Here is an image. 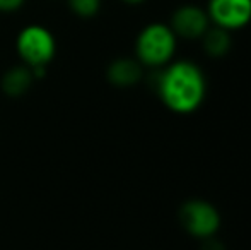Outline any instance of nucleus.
Masks as SVG:
<instances>
[{
    "instance_id": "1a4fd4ad",
    "label": "nucleus",
    "mask_w": 251,
    "mask_h": 250,
    "mask_svg": "<svg viewBox=\"0 0 251 250\" xmlns=\"http://www.w3.org/2000/svg\"><path fill=\"white\" fill-rule=\"evenodd\" d=\"M203 40V50L208 57H214V58H219V57H224L229 50H231V33L222 28H208L207 33L201 36Z\"/></svg>"
},
{
    "instance_id": "f8f14e48",
    "label": "nucleus",
    "mask_w": 251,
    "mask_h": 250,
    "mask_svg": "<svg viewBox=\"0 0 251 250\" xmlns=\"http://www.w3.org/2000/svg\"><path fill=\"white\" fill-rule=\"evenodd\" d=\"M201 250H226V249H224V245L219 240H215L214 237H208V238H203Z\"/></svg>"
},
{
    "instance_id": "20e7f679",
    "label": "nucleus",
    "mask_w": 251,
    "mask_h": 250,
    "mask_svg": "<svg viewBox=\"0 0 251 250\" xmlns=\"http://www.w3.org/2000/svg\"><path fill=\"white\" fill-rule=\"evenodd\" d=\"M179 221L190 235L197 238L214 237L221 224V216L212 204L205 200H188L179 209Z\"/></svg>"
},
{
    "instance_id": "f257e3e1",
    "label": "nucleus",
    "mask_w": 251,
    "mask_h": 250,
    "mask_svg": "<svg viewBox=\"0 0 251 250\" xmlns=\"http://www.w3.org/2000/svg\"><path fill=\"white\" fill-rule=\"evenodd\" d=\"M155 87L166 107L176 113H190L203 101L207 83L197 63L179 60L159 74Z\"/></svg>"
},
{
    "instance_id": "ddd939ff",
    "label": "nucleus",
    "mask_w": 251,
    "mask_h": 250,
    "mask_svg": "<svg viewBox=\"0 0 251 250\" xmlns=\"http://www.w3.org/2000/svg\"><path fill=\"white\" fill-rule=\"evenodd\" d=\"M122 2L128 3V5H139V3H144L146 0H122Z\"/></svg>"
},
{
    "instance_id": "423d86ee",
    "label": "nucleus",
    "mask_w": 251,
    "mask_h": 250,
    "mask_svg": "<svg viewBox=\"0 0 251 250\" xmlns=\"http://www.w3.org/2000/svg\"><path fill=\"white\" fill-rule=\"evenodd\" d=\"M169 28L176 34V38L200 40L210 28V19H208V14L205 9L193 5V3H186L173 12Z\"/></svg>"
},
{
    "instance_id": "7ed1b4c3",
    "label": "nucleus",
    "mask_w": 251,
    "mask_h": 250,
    "mask_svg": "<svg viewBox=\"0 0 251 250\" xmlns=\"http://www.w3.org/2000/svg\"><path fill=\"white\" fill-rule=\"evenodd\" d=\"M16 48L27 67H47L56 54V41L48 28L29 24L17 34Z\"/></svg>"
},
{
    "instance_id": "f03ea898",
    "label": "nucleus",
    "mask_w": 251,
    "mask_h": 250,
    "mask_svg": "<svg viewBox=\"0 0 251 250\" xmlns=\"http://www.w3.org/2000/svg\"><path fill=\"white\" fill-rule=\"evenodd\" d=\"M176 34L164 23L147 24L135 41L137 60L147 67H162L176 52Z\"/></svg>"
},
{
    "instance_id": "9b49d317",
    "label": "nucleus",
    "mask_w": 251,
    "mask_h": 250,
    "mask_svg": "<svg viewBox=\"0 0 251 250\" xmlns=\"http://www.w3.org/2000/svg\"><path fill=\"white\" fill-rule=\"evenodd\" d=\"M26 3V0H0V12H16Z\"/></svg>"
},
{
    "instance_id": "9d476101",
    "label": "nucleus",
    "mask_w": 251,
    "mask_h": 250,
    "mask_svg": "<svg viewBox=\"0 0 251 250\" xmlns=\"http://www.w3.org/2000/svg\"><path fill=\"white\" fill-rule=\"evenodd\" d=\"M69 9L82 19H91L101 10V0H67Z\"/></svg>"
},
{
    "instance_id": "0eeeda50",
    "label": "nucleus",
    "mask_w": 251,
    "mask_h": 250,
    "mask_svg": "<svg viewBox=\"0 0 251 250\" xmlns=\"http://www.w3.org/2000/svg\"><path fill=\"white\" fill-rule=\"evenodd\" d=\"M142 77V63L133 58H116L108 67V79L118 87H128Z\"/></svg>"
},
{
    "instance_id": "39448f33",
    "label": "nucleus",
    "mask_w": 251,
    "mask_h": 250,
    "mask_svg": "<svg viewBox=\"0 0 251 250\" xmlns=\"http://www.w3.org/2000/svg\"><path fill=\"white\" fill-rule=\"evenodd\" d=\"M207 14L214 26L238 31L251 23V0H208Z\"/></svg>"
},
{
    "instance_id": "6e6552de",
    "label": "nucleus",
    "mask_w": 251,
    "mask_h": 250,
    "mask_svg": "<svg viewBox=\"0 0 251 250\" xmlns=\"http://www.w3.org/2000/svg\"><path fill=\"white\" fill-rule=\"evenodd\" d=\"M34 81L33 70L27 65H17L7 70V74L2 79V87L10 96H21L31 87Z\"/></svg>"
}]
</instances>
